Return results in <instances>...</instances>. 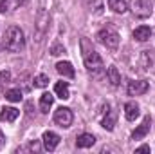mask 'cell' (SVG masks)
Returning <instances> with one entry per match:
<instances>
[{"label":"cell","mask_w":155,"mask_h":154,"mask_svg":"<svg viewBox=\"0 0 155 154\" xmlns=\"http://www.w3.org/2000/svg\"><path fill=\"white\" fill-rule=\"evenodd\" d=\"M9 9V2L7 0H0V13H5Z\"/></svg>","instance_id":"cell-25"},{"label":"cell","mask_w":155,"mask_h":154,"mask_svg":"<svg viewBox=\"0 0 155 154\" xmlns=\"http://www.w3.org/2000/svg\"><path fill=\"white\" fill-rule=\"evenodd\" d=\"M52 102H54V96L51 93H43L40 96V111L41 113H49V109L52 107Z\"/></svg>","instance_id":"cell-16"},{"label":"cell","mask_w":155,"mask_h":154,"mask_svg":"<svg viewBox=\"0 0 155 154\" xmlns=\"http://www.w3.org/2000/svg\"><path fill=\"white\" fill-rule=\"evenodd\" d=\"M97 40H99V44H103L105 47L116 49L117 45H119V33H117L112 26H107V27H103V29L97 33Z\"/></svg>","instance_id":"cell-3"},{"label":"cell","mask_w":155,"mask_h":154,"mask_svg":"<svg viewBox=\"0 0 155 154\" xmlns=\"http://www.w3.org/2000/svg\"><path fill=\"white\" fill-rule=\"evenodd\" d=\"M108 2V7L117 13V15H123L126 9H128V4H126V0H107Z\"/></svg>","instance_id":"cell-18"},{"label":"cell","mask_w":155,"mask_h":154,"mask_svg":"<svg viewBox=\"0 0 155 154\" xmlns=\"http://www.w3.org/2000/svg\"><path fill=\"white\" fill-rule=\"evenodd\" d=\"M5 98L9 102H20L22 100V91L20 89H9V91H5Z\"/></svg>","instance_id":"cell-21"},{"label":"cell","mask_w":155,"mask_h":154,"mask_svg":"<svg viewBox=\"0 0 155 154\" xmlns=\"http://www.w3.org/2000/svg\"><path fill=\"white\" fill-rule=\"evenodd\" d=\"M96 143V138L92 136V134H88V132H83V134H79L76 138V147L78 149H88V147H92Z\"/></svg>","instance_id":"cell-10"},{"label":"cell","mask_w":155,"mask_h":154,"mask_svg":"<svg viewBox=\"0 0 155 154\" xmlns=\"http://www.w3.org/2000/svg\"><path fill=\"white\" fill-rule=\"evenodd\" d=\"M41 140H43L45 151H54V149L60 145V136H58L56 132H52V131H45L43 136H41Z\"/></svg>","instance_id":"cell-8"},{"label":"cell","mask_w":155,"mask_h":154,"mask_svg":"<svg viewBox=\"0 0 155 154\" xmlns=\"http://www.w3.org/2000/svg\"><path fill=\"white\" fill-rule=\"evenodd\" d=\"M4 143H5V136H4V132L0 131V147H2Z\"/></svg>","instance_id":"cell-29"},{"label":"cell","mask_w":155,"mask_h":154,"mask_svg":"<svg viewBox=\"0 0 155 154\" xmlns=\"http://www.w3.org/2000/svg\"><path fill=\"white\" fill-rule=\"evenodd\" d=\"M29 151L38 152V151H40V143H38V142H31V143H29Z\"/></svg>","instance_id":"cell-26"},{"label":"cell","mask_w":155,"mask_h":154,"mask_svg":"<svg viewBox=\"0 0 155 154\" xmlns=\"http://www.w3.org/2000/svg\"><path fill=\"white\" fill-rule=\"evenodd\" d=\"M116 121H117V114L116 111H108L107 109V116L103 118V127L107 129V131H114V127H116Z\"/></svg>","instance_id":"cell-17"},{"label":"cell","mask_w":155,"mask_h":154,"mask_svg":"<svg viewBox=\"0 0 155 154\" xmlns=\"http://www.w3.org/2000/svg\"><path fill=\"white\" fill-rule=\"evenodd\" d=\"M4 47L11 53H20L25 47V38H24V33L20 27H16V26L7 27V31L4 35Z\"/></svg>","instance_id":"cell-2"},{"label":"cell","mask_w":155,"mask_h":154,"mask_svg":"<svg viewBox=\"0 0 155 154\" xmlns=\"http://www.w3.org/2000/svg\"><path fill=\"white\" fill-rule=\"evenodd\" d=\"M150 127H152V118L146 116V118L143 120V123L137 125V129L132 132V138H134V140H143V138L150 132Z\"/></svg>","instance_id":"cell-9"},{"label":"cell","mask_w":155,"mask_h":154,"mask_svg":"<svg viewBox=\"0 0 155 154\" xmlns=\"http://www.w3.org/2000/svg\"><path fill=\"white\" fill-rule=\"evenodd\" d=\"M150 37H152V29L148 26H139L134 31V38L139 40V42H146V40H150Z\"/></svg>","instance_id":"cell-13"},{"label":"cell","mask_w":155,"mask_h":154,"mask_svg":"<svg viewBox=\"0 0 155 154\" xmlns=\"http://www.w3.org/2000/svg\"><path fill=\"white\" fill-rule=\"evenodd\" d=\"M56 71L65 78H74V67L71 62H58L56 64Z\"/></svg>","instance_id":"cell-11"},{"label":"cell","mask_w":155,"mask_h":154,"mask_svg":"<svg viewBox=\"0 0 155 154\" xmlns=\"http://www.w3.org/2000/svg\"><path fill=\"white\" fill-rule=\"evenodd\" d=\"M83 2L92 13H101L103 11V0H83Z\"/></svg>","instance_id":"cell-20"},{"label":"cell","mask_w":155,"mask_h":154,"mask_svg":"<svg viewBox=\"0 0 155 154\" xmlns=\"http://www.w3.org/2000/svg\"><path fill=\"white\" fill-rule=\"evenodd\" d=\"M72 120H74V114L69 107H58L56 113H54V121L60 125V127H71L72 125Z\"/></svg>","instance_id":"cell-6"},{"label":"cell","mask_w":155,"mask_h":154,"mask_svg":"<svg viewBox=\"0 0 155 154\" xmlns=\"http://www.w3.org/2000/svg\"><path fill=\"white\" fill-rule=\"evenodd\" d=\"M18 114H20L18 109H15V107H4L2 113H0V120L2 121H15L18 118Z\"/></svg>","instance_id":"cell-14"},{"label":"cell","mask_w":155,"mask_h":154,"mask_svg":"<svg viewBox=\"0 0 155 154\" xmlns=\"http://www.w3.org/2000/svg\"><path fill=\"white\" fill-rule=\"evenodd\" d=\"M81 53H83V62L88 73H92L94 76H101L105 71L103 60L101 56L96 53V49L92 47V44L88 42V38H81Z\"/></svg>","instance_id":"cell-1"},{"label":"cell","mask_w":155,"mask_h":154,"mask_svg":"<svg viewBox=\"0 0 155 154\" xmlns=\"http://www.w3.org/2000/svg\"><path fill=\"white\" fill-rule=\"evenodd\" d=\"M25 2H27V0H13V5H15V7H18V5H24Z\"/></svg>","instance_id":"cell-28"},{"label":"cell","mask_w":155,"mask_h":154,"mask_svg":"<svg viewBox=\"0 0 155 154\" xmlns=\"http://www.w3.org/2000/svg\"><path fill=\"white\" fill-rule=\"evenodd\" d=\"M130 9L137 18H148L153 13V0H132Z\"/></svg>","instance_id":"cell-4"},{"label":"cell","mask_w":155,"mask_h":154,"mask_svg":"<svg viewBox=\"0 0 155 154\" xmlns=\"http://www.w3.org/2000/svg\"><path fill=\"white\" fill-rule=\"evenodd\" d=\"M126 89H128V94H130V96H139V94L148 93L150 83H148V82H144V80H130Z\"/></svg>","instance_id":"cell-7"},{"label":"cell","mask_w":155,"mask_h":154,"mask_svg":"<svg viewBox=\"0 0 155 154\" xmlns=\"http://www.w3.org/2000/svg\"><path fill=\"white\" fill-rule=\"evenodd\" d=\"M54 93H56L58 98H61V100L71 98V91H69V83H67V82H58V83L54 85Z\"/></svg>","instance_id":"cell-15"},{"label":"cell","mask_w":155,"mask_h":154,"mask_svg":"<svg viewBox=\"0 0 155 154\" xmlns=\"http://www.w3.org/2000/svg\"><path fill=\"white\" fill-rule=\"evenodd\" d=\"M137 116H139V105H137L135 102H128V103L124 105V118H126L128 121H134Z\"/></svg>","instance_id":"cell-12"},{"label":"cell","mask_w":155,"mask_h":154,"mask_svg":"<svg viewBox=\"0 0 155 154\" xmlns=\"http://www.w3.org/2000/svg\"><path fill=\"white\" fill-rule=\"evenodd\" d=\"M61 53H65V47L61 45V44H52V47H51V54L52 56H58V54H61Z\"/></svg>","instance_id":"cell-23"},{"label":"cell","mask_w":155,"mask_h":154,"mask_svg":"<svg viewBox=\"0 0 155 154\" xmlns=\"http://www.w3.org/2000/svg\"><path fill=\"white\" fill-rule=\"evenodd\" d=\"M49 22H51V16L47 11H40L36 15V24H35V37H36V42L45 37L47 29H49Z\"/></svg>","instance_id":"cell-5"},{"label":"cell","mask_w":155,"mask_h":154,"mask_svg":"<svg viewBox=\"0 0 155 154\" xmlns=\"http://www.w3.org/2000/svg\"><path fill=\"white\" fill-rule=\"evenodd\" d=\"M107 78H108V82H110L114 87H117V85L121 83V75H119V71H117L116 65H110V67H108V71H107Z\"/></svg>","instance_id":"cell-19"},{"label":"cell","mask_w":155,"mask_h":154,"mask_svg":"<svg viewBox=\"0 0 155 154\" xmlns=\"http://www.w3.org/2000/svg\"><path fill=\"white\" fill-rule=\"evenodd\" d=\"M9 78H11V73L9 71H0V83L9 82Z\"/></svg>","instance_id":"cell-24"},{"label":"cell","mask_w":155,"mask_h":154,"mask_svg":"<svg viewBox=\"0 0 155 154\" xmlns=\"http://www.w3.org/2000/svg\"><path fill=\"white\" fill-rule=\"evenodd\" d=\"M141 152H150V147L148 145H141L139 149H135V154H141Z\"/></svg>","instance_id":"cell-27"},{"label":"cell","mask_w":155,"mask_h":154,"mask_svg":"<svg viewBox=\"0 0 155 154\" xmlns=\"http://www.w3.org/2000/svg\"><path fill=\"white\" fill-rule=\"evenodd\" d=\"M47 85H49V76H45V75L35 76V87H47Z\"/></svg>","instance_id":"cell-22"}]
</instances>
